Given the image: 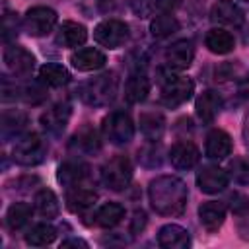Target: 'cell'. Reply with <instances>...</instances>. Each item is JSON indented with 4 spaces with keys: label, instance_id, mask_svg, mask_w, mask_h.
<instances>
[{
    "label": "cell",
    "instance_id": "6da1fadb",
    "mask_svg": "<svg viewBox=\"0 0 249 249\" xmlns=\"http://www.w3.org/2000/svg\"><path fill=\"white\" fill-rule=\"evenodd\" d=\"M148 198L152 208L160 216H179L183 214L189 198L187 185L173 175H160L148 187Z\"/></svg>",
    "mask_w": 249,
    "mask_h": 249
},
{
    "label": "cell",
    "instance_id": "7a4b0ae2",
    "mask_svg": "<svg viewBox=\"0 0 249 249\" xmlns=\"http://www.w3.org/2000/svg\"><path fill=\"white\" fill-rule=\"evenodd\" d=\"M117 89H119V80L113 72H103L88 82H84L80 86V97L84 103L88 105H93V107H103V105H109L115 95H117Z\"/></svg>",
    "mask_w": 249,
    "mask_h": 249
},
{
    "label": "cell",
    "instance_id": "3957f363",
    "mask_svg": "<svg viewBox=\"0 0 249 249\" xmlns=\"http://www.w3.org/2000/svg\"><path fill=\"white\" fill-rule=\"evenodd\" d=\"M160 89H161V103L165 107H179L185 101L191 99L195 91V82L187 76H177L171 72V68L161 70L160 74Z\"/></svg>",
    "mask_w": 249,
    "mask_h": 249
},
{
    "label": "cell",
    "instance_id": "277c9868",
    "mask_svg": "<svg viewBox=\"0 0 249 249\" xmlns=\"http://www.w3.org/2000/svg\"><path fill=\"white\" fill-rule=\"evenodd\" d=\"M47 156V142L37 132H27L16 138L12 148V160L19 165H37Z\"/></svg>",
    "mask_w": 249,
    "mask_h": 249
},
{
    "label": "cell",
    "instance_id": "5b68a950",
    "mask_svg": "<svg viewBox=\"0 0 249 249\" xmlns=\"http://www.w3.org/2000/svg\"><path fill=\"white\" fill-rule=\"evenodd\" d=\"M103 136L115 144V146H124L134 138V123L128 113L124 111H113L103 119L101 124Z\"/></svg>",
    "mask_w": 249,
    "mask_h": 249
},
{
    "label": "cell",
    "instance_id": "8992f818",
    "mask_svg": "<svg viewBox=\"0 0 249 249\" xmlns=\"http://www.w3.org/2000/svg\"><path fill=\"white\" fill-rule=\"evenodd\" d=\"M132 179V163L126 156H115L101 167V181L111 191H123L128 187Z\"/></svg>",
    "mask_w": 249,
    "mask_h": 249
},
{
    "label": "cell",
    "instance_id": "52a82bcc",
    "mask_svg": "<svg viewBox=\"0 0 249 249\" xmlns=\"http://www.w3.org/2000/svg\"><path fill=\"white\" fill-rule=\"evenodd\" d=\"M56 19H58V16L53 8L33 6L23 16V29L33 37H41V35H47L53 31V27L56 25Z\"/></svg>",
    "mask_w": 249,
    "mask_h": 249
},
{
    "label": "cell",
    "instance_id": "ba28073f",
    "mask_svg": "<svg viewBox=\"0 0 249 249\" xmlns=\"http://www.w3.org/2000/svg\"><path fill=\"white\" fill-rule=\"evenodd\" d=\"M93 39L107 49H119L128 41V25L121 19H105L95 25Z\"/></svg>",
    "mask_w": 249,
    "mask_h": 249
},
{
    "label": "cell",
    "instance_id": "9c48e42d",
    "mask_svg": "<svg viewBox=\"0 0 249 249\" xmlns=\"http://www.w3.org/2000/svg\"><path fill=\"white\" fill-rule=\"evenodd\" d=\"M4 64L14 76L27 78L35 68V56L19 45H8L4 49Z\"/></svg>",
    "mask_w": 249,
    "mask_h": 249
},
{
    "label": "cell",
    "instance_id": "30bf717a",
    "mask_svg": "<svg viewBox=\"0 0 249 249\" xmlns=\"http://www.w3.org/2000/svg\"><path fill=\"white\" fill-rule=\"evenodd\" d=\"M228 181H230L228 173L218 165H202L196 171V185L206 195H214V193L224 191L228 187Z\"/></svg>",
    "mask_w": 249,
    "mask_h": 249
},
{
    "label": "cell",
    "instance_id": "8fae6325",
    "mask_svg": "<svg viewBox=\"0 0 249 249\" xmlns=\"http://www.w3.org/2000/svg\"><path fill=\"white\" fill-rule=\"evenodd\" d=\"M70 115H72V105L68 101H60V103H54L51 109H47L41 115V124L47 132L60 134L68 124Z\"/></svg>",
    "mask_w": 249,
    "mask_h": 249
},
{
    "label": "cell",
    "instance_id": "7c38bea8",
    "mask_svg": "<svg viewBox=\"0 0 249 249\" xmlns=\"http://www.w3.org/2000/svg\"><path fill=\"white\" fill-rule=\"evenodd\" d=\"M195 58V47L189 39L175 41L173 45L167 47L165 51V64L171 70H185L193 64Z\"/></svg>",
    "mask_w": 249,
    "mask_h": 249
},
{
    "label": "cell",
    "instance_id": "4fadbf2b",
    "mask_svg": "<svg viewBox=\"0 0 249 249\" xmlns=\"http://www.w3.org/2000/svg\"><path fill=\"white\" fill-rule=\"evenodd\" d=\"M198 160H200V152L193 142L181 140V142L173 144L169 150V161L175 169H181V171L193 169L198 163Z\"/></svg>",
    "mask_w": 249,
    "mask_h": 249
},
{
    "label": "cell",
    "instance_id": "5bb4252c",
    "mask_svg": "<svg viewBox=\"0 0 249 249\" xmlns=\"http://www.w3.org/2000/svg\"><path fill=\"white\" fill-rule=\"evenodd\" d=\"M210 18L216 23L231 27H239L243 23V12L233 0H218L210 10Z\"/></svg>",
    "mask_w": 249,
    "mask_h": 249
},
{
    "label": "cell",
    "instance_id": "9a60e30c",
    "mask_svg": "<svg viewBox=\"0 0 249 249\" xmlns=\"http://www.w3.org/2000/svg\"><path fill=\"white\" fill-rule=\"evenodd\" d=\"M206 158L210 160H224L231 154V138L226 130L222 128H212L206 136V148H204Z\"/></svg>",
    "mask_w": 249,
    "mask_h": 249
},
{
    "label": "cell",
    "instance_id": "2e32d148",
    "mask_svg": "<svg viewBox=\"0 0 249 249\" xmlns=\"http://www.w3.org/2000/svg\"><path fill=\"white\" fill-rule=\"evenodd\" d=\"M70 62L76 70H82V72H89V70H99L105 66L107 58L101 51L93 49V47H84V49H78L76 53H72L70 56Z\"/></svg>",
    "mask_w": 249,
    "mask_h": 249
},
{
    "label": "cell",
    "instance_id": "e0dca14e",
    "mask_svg": "<svg viewBox=\"0 0 249 249\" xmlns=\"http://www.w3.org/2000/svg\"><path fill=\"white\" fill-rule=\"evenodd\" d=\"M86 39H88V29L78 21H62V25L58 27L56 37H54L56 45L68 47V49L84 45Z\"/></svg>",
    "mask_w": 249,
    "mask_h": 249
},
{
    "label": "cell",
    "instance_id": "ac0fdd59",
    "mask_svg": "<svg viewBox=\"0 0 249 249\" xmlns=\"http://www.w3.org/2000/svg\"><path fill=\"white\" fill-rule=\"evenodd\" d=\"M195 109H196V117H198L202 123L210 124V123L216 119V115L220 113V109H222V97H220V93L214 91V89L202 91V93L196 97Z\"/></svg>",
    "mask_w": 249,
    "mask_h": 249
},
{
    "label": "cell",
    "instance_id": "d6986e66",
    "mask_svg": "<svg viewBox=\"0 0 249 249\" xmlns=\"http://www.w3.org/2000/svg\"><path fill=\"white\" fill-rule=\"evenodd\" d=\"M158 243L165 249H187L191 245L189 231L177 224H167L158 231Z\"/></svg>",
    "mask_w": 249,
    "mask_h": 249
},
{
    "label": "cell",
    "instance_id": "ffe728a7",
    "mask_svg": "<svg viewBox=\"0 0 249 249\" xmlns=\"http://www.w3.org/2000/svg\"><path fill=\"white\" fill-rule=\"evenodd\" d=\"M88 171H89V167L84 161H80V160H68V161H64L58 167L56 179H58V183H62L64 187L70 189V187L80 185L88 177Z\"/></svg>",
    "mask_w": 249,
    "mask_h": 249
},
{
    "label": "cell",
    "instance_id": "44dd1931",
    "mask_svg": "<svg viewBox=\"0 0 249 249\" xmlns=\"http://www.w3.org/2000/svg\"><path fill=\"white\" fill-rule=\"evenodd\" d=\"M198 220L208 231H216L226 220V206L218 200H208L198 206Z\"/></svg>",
    "mask_w": 249,
    "mask_h": 249
},
{
    "label": "cell",
    "instance_id": "7402d4cb",
    "mask_svg": "<svg viewBox=\"0 0 249 249\" xmlns=\"http://www.w3.org/2000/svg\"><path fill=\"white\" fill-rule=\"evenodd\" d=\"M97 200V193L93 189H88V187H70V191L66 193V206L80 214V212H86L88 208H91Z\"/></svg>",
    "mask_w": 249,
    "mask_h": 249
},
{
    "label": "cell",
    "instance_id": "603a6c76",
    "mask_svg": "<svg viewBox=\"0 0 249 249\" xmlns=\"http://www.w3.org/2000/svg\"><path fill=\"white\" fill-rule=\"evenodd\" d=\"M150 93V80L144 72H132L124 84V99L128 103H140Z\"/></svg>",
    "mask_w": 249,
    "mask_h": 249
},
{
    "label": "cell",
    "instance_id": "cb8c5ba5",
    "mask_svg": "<svg viewBox=\"0 0 249 249\" xmlns=\"http://www.w3.org/2000/svg\"><path fill=\"white\" fill-rule=\"evenodd\" d=\"M204 45L208 47L210 53L214 54H228L230 51H233L235 47V41H233V35L226 29H220V27H214L206 33L204 37Z\"/></svg>",
    "mask_w": 249,
    "mask_h": 249
},
{
    "label": "cell",
    "instance_id": "d4e9b609",
    "mask_svg": "<svg viewBox=\"0 0 249 249\" xmlns=\"http://www.w3.org/2000/svg\"><path fill=\"white\" fill-rule=\"evenodd\" d=\"M27 124V117L19 111H6L2 115V140L10 142L12 138H19Z\"/></svg>",
    "mask_w": 249,
    "mask_h": 249
},
{
    "label": "cell",
    "instance_id": "484cf974",
    "mask_svg": "<svg viewBox=\"0 0 249 249\" xmlns=\"http://www.w3.org/2000/svg\"><path fill=\"white\" fill-rule=\"evenodd\" d=\"M140 130H142V134L150 142L160 140L163 136V132H165V119H163V115L156 113V111L142 113L140 115Z\"/></svg>",
    "mask_w": 249,
    "mask_h": 249
},
{
    "label": "cell",
    "instance_id": "4316f807",
    "mask_svg": "<svg viewBox=\"0 0 249 249\" xmlns=\"http://www.w3.org/2000/svg\"><path fill=\"white\" fill-rule=\"evenodd\" d=\"M39 78L43 84H47L51 88H60V86H66L70 82V72L62 64L47 62L39 68Z\"/></svg>",
    "mask_w": 249,
    "mask_h": 249
},
{
    "label": "cell",
    "instance_id": "83f0119b",
    "mask_svg": "<svg viewBox=\"0 0 249 249\" xmlns=\"http://www.w3.org/2000/svg\"><path fill=\"white\" fill-rule=\"evenodd\" d=\"M95 224L99 228H115L117 224H121V220L124 218V208L119 202H107L103 206H99V210L95 212Z\"/></svg>",
    "mask_w": 249,
    "mask_h": 249
},
{
    "label": "cell",
    "instance_id": "f1b7e54d",
    "mask_svg": "<svg viewBox=\"0 0 249 249\" xmlns=\"http://www.w3.org/2000/svg\"><path fill=\"white\" fill-rule=\"evenodd\" d=\"M72 144H74L80 152H84V154H95V152H99V148H101L99 134H97V130H95L93 126H89V124L82 126V128L76 132Z\"/></svg>",
    "mask_w": 249,
    "mask_h": 249
},
{
    "label": "cell",
    "instance_id": "f546056e",
    "mask_svg": "<svg viewBox=\"0 0 249 249\" xmlns=\"http://www.w3.org/2000/svg\"><path fill=\"white\" fill-rule=\"evenodd\" d=\"M33 206H35V210H37L43 218H56L58 212H60L58 198H56V195H54L51 189H41V191L35 195Z\"/></svg>",
    "mask_w": 249,
    "mask_h": 249
},
{
    "label": "cell",
    "instance_id": "4dcf8cb0",
    "mask_svg": "<svg viewBox=\"0 0 249 249\" xmlns=\"http://www.w3.org/2000/svg\"><path fill=\"white\" fill-rule=\"evenodd\" d=\"M150 31L154 37H169L173 35L175 31H179V21L175 16H171L169 12H161L160 16H156L152 21H150Z\"/></svg>",
    "mask_w": 249,
    "mask_h": 249
},
{
    "label": "cell",
    "instance_id": "1f68e13d",
    "mask_svg": "<svg viewBox=\"0 0 249 249\" xmlns=\"http://www.w3.org/2000/svg\"><path fill=\"white\" fill-rule=\"evenodd\" d=\"M31 214H33V208L27 202H14L6 212V224L12 231L21 230L29 222Z\"/></svg>",
    "mask_w": 249,
    "mask_h": 249
},
{
    "label": "cell",
    "instance_id": "d6a6232c",
    "mask_svg": "<svg viewBox=\"0 0 249 249\" xmlns=\"http://www.w3.org/2000/svg\"><path fill=\"white\" fill-rule=\"evenodd\" d=\"M54 237H56V230H54L51 224H35V226L25 233V243H27V245L41 247V245L53 243Z\"/></svg>",
    "mask_w": 249,
    "mask_h": 249
},
{
    "label": "cell",
    "instance_id": "836d02e7",
    "mask_svg": "<svg viewBox=\"0 0 249 249\" xmlns=\"http://www.w3.org/2000/svg\"><path fill=\"white\" fill-rule=\"evenodd\" d=\"M45 88L43 86H39L37 82H33V84H27L25 88H19V97H23L27 103H39V101H43L45 99Z\"/></svg>",
    "mask_w": 249,
    "mask_h": 249
},
{
    "label": "cell",
    "instance_id": "e575fe53",
    "mask_svg": "<svg viewBox=\"0 0 249 249\" xmlns=\"http://www.w3.org/2000/svg\"><path fill=\"white\" fill-rule=\"evenodd\" d=\"M230 171L237 183H249V163L243 158H235L230 163Z\"/></svg>",
    "mask_w": 249,
    "mask_h": 249
},
{
    "label": "cell",
    "instance_id": "d590c367",
    "mask_svg": "<svg viewBox=\"0 0 249 249\" xmlns=\"http://www.w3.org/2000/svg\"><path fill=\"white\" fill-rule=\"evenodd\" d=\"M228 202H230L231 212H233V214H237V216H245V214L249 212V198H247L245 195L237 193V191L230 195Z\"/></svg>",
    "mask_w": 249,
    "mask_h": 249
},
{
    "label": "cell",
    "instance_id": "8d00e7d4",
    "mask_svg": "<svg viewBox=\"0 0 249 249\" xmlns=\"http://www.w3.org/2000/svg\"><path fill=\"white\" fill-rule=\"evenodd\" d=\"M18 18H16V14H6L4 16V23H2V37H4V41L8 43L12 37H16L18 35Z\"/></svg>",
    "mask_w": 249,
    "mask_h": 249
},
{
    "label": "cell",
    "instance_id": "74e56055",
    "mask_svg": "<svg viewBox=\"0 0 249 249\" xmlns=\"http://www.w3.org/2000/svg\"><path fill=\"white\" fill-rule=\"evenodd\" d=\"M130 6L134 14H138L140 18H146L156 10V0H130Z\"/></svg>",
    "mask_w": 249,
    "mask_h": 249
},
{
    "label": "cell",
    "instance_id": "f35d334b",
    "mask_svg": "<svg viewBox=\"0 0 249 249\" xmlns=\"http://www.w3.org/2000/svg\"><path fill=\"white\" fill-rule=\"evenodd\" d=\"M146 228V212L144 210H134L132 222H130V233H140Z\"/></svg>",
    "mask_w": 249,
    "mask_h": 249
},
{
    "label": "cell",
    "instance_id": "ab89813d",
    "mask_svg": "<svg viewBox=\"0 0 249 249\" xmlns=\"http://www.w3.org/2000/svg\"><path fill=\"white\" fill-rule=\"evenodd\" d=\"M179 4H181V0H156V10H160V12H173Z\"/></svg>",
    "mask_w": 249,
    "mask_h": 249
},
{
    "label": "cell",
    "instance_id": "60d3db41",
    "mask_svg": "<svg viewBox=\"0 0 249 249\" xmlns=\"http://www.w3.org/2000/svg\"><path fill=\"white\" fill-rule=\"evenodd\" d=\"M237 91H239V95L249 97V74H247L245 78H241V82H239V86H237Z\"/></svg>",
    "mask_w": 249,
    "mask_h": 249
},
{
    "label": "cell",
    "instance_id": "b9f144b4",
    "mask_svg": "<svg viewBox=\"0 0 249 249\" xmlns=\"http://www.w3.org/2000/svg\"><path fill=\"white\" fill-rule=\"evenodd\" d=\"M62 247H88V243L84 241V239H78V237H72V239H66V241H62Z\"/></svg>",
    "mask_w": 249,
    "mask_h": 249
},
{
    "label": "cell",
    "instance_id": "7bdbcfd3",
    "mask_svg": "<svg viewBox=\"0 0 249 249\" xmlns=\"http://www.w3.org/2000/svg\"><path fill=\"white\" fill-rule=\"evenodd\" d=\"M243 2H249V0H243Z\"/></svg>",
    "mask_w": 249,
    "mask_h": 249
}]
</instances>
